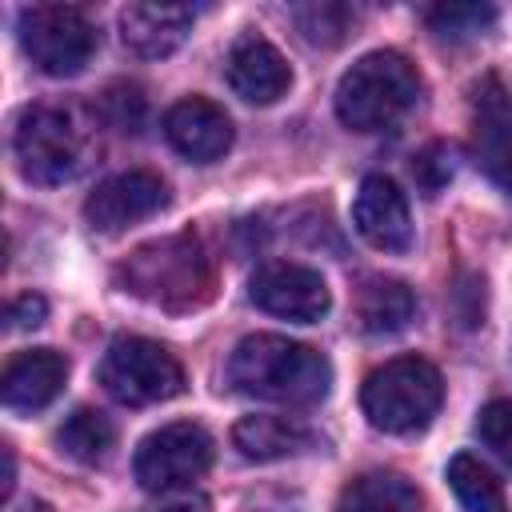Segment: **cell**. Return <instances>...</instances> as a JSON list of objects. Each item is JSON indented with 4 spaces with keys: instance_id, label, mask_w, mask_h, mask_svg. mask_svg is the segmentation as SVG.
I'll return each mask as SVG.
<instances>
[{
    "instance_id": "6da1fadb",
    "label": "cell",
    "mask_w": 512,
    "mask_h": 512,
    "mask_svg": "<svg viewBox=\"0 0 512 512\" xmlns=\"http://www.w3.org/2000/svg\"><path fill=\"white\" fill-rule=\"evenodd\" d=\"M228 384L256 400L304 408L328 396L332 364L312 344L256 332V336H244L228 356Z\"/></svg>"
},
{
    "instance_id": "7a4b0ae2",
    "label": "cell",
    "mask_w": 512,
    "mask_h": 512,
    "mask_svg": "<svg viewBox=\"0 0 512 512\" xmlns=\"http://www.w3.org/2000/svg\"><path fill=\"white\" fill-rule=\"evenodd\" d=\"M124 292L164 308V312H192L212 300V264L192 232L160 236L140 244L116 272Z\"/></svg>"
},
{
    "instance_id": "3957f363",
    "label": "cell",
    "mask_w": 512,
    "mask_h": 512,
    "mask_svg": "<svg viewBox=\"0 0 512 512\" xmlns=\"http://www.w3.org/2000/svg\"><path fill=\"white\" fill-rule=\"evenodd\" d=\"M420 96V72L400 52H368L360 56L336 84V116L352 132L392 128Z\"/></svg>"
},
{
    "instance_id": "277c9868",
    "label": "cell",
    "mask_w": 512,
    "mask_h": 512,
    "mask_svg": "<svg viewBox=\"0 0 512 512\" xmlns=\"http://www.w3.org/2000/svg\"><path fill=\"white\" fill-rule=\"evenodd\" d=\"M16 160L32 184L76 180L96 148L92 124L68 104H36L16 124Z\"/></svg>"
},
{
    "instance_id": "5b68a950",
    "label": "cell",
    "mask_w": 512,
    "mask_h": 512,
    "mask_svg": "<svg viewBox=\"0 0 512 512\" xmlns=\"http://www.w3.org/2000/svg\"><path fill=\"white\" fill-rule=\"evenodd\" d=\"M444 400L440 372L420 356H396L368 372L360 388V408L372 428L380 432H416L424 428Z\"/></svg>"
},
{
    "instance_id": "8992f818",
    "label": "cell",
    "mask_w": 512,
    "mask_h": 512,
    "mask_svg": "<svg viewBox=\"0 0 512 512\" xmlns=\"http://www.w3.org/2000/svg\"><path fill=\"white\" fill-rule=\"evenodd\" d=\"M100 384L112 400L128 408H144L180 396L184 368L164 344L148 336H116L100 360Z\"/></svg>"
},
{
    "instance_id": "52a82bcc",
    "label": "cell",
    "mask_w": 512,
    "mask_h": 512,
    "mask_svg": "<svg viewBox=\"0 0 512 512\" xmlns=\"http://www.w3.org/2000/svg\"><path fill=\"white\" fill-rule=\"evenodd\" d=\"M92 20L72 4H32L20 12V44L44 76H76L96 52Z\"/></svg>"
},
{
    "instance_id": "ba28073f",
    "label": "cell",
    "mask_w": 512,
    "mask_h": 512,
    "mask_svg": "<svg viewBox=\"0 0 512 512\" xmlns=\"http://www.w3.org/2000/svg\"><path fill=\"white\" fill-rule=\"evenodd\" d=\"M208 464H212V436L192 420H176L140 440L132 472L144 492H176L188 488L200 472H208Z\"/></svg>"
},
{
    "instance_id": "9c48e42d",
    "label": "cell",
    "mask_w": 512,
    "mask_h": 512,
    "mask_svg": "<svg viewBox=\"0 0 512 512\" xmlns=\"http://www.w3.org/2000/svg\"><path fill=\"white\" fill-rule=\"evenodd\" d=\"M248 296L268 316L296 320V324H316L332 308V292H328L324 276L316 268L292 264V260H272V264L256 268L248 280Z\"/></svg>"
},
{
    "instance_id": "30bf717a",
    "label": "cell",
    "mask_w": 512,
    "mask_h": 512,
    "mask_svg": "<svg viewBox=\"0 0 512 512\" xmlns=\"http://www.w3.org/2000/svg\"><path fill=\"white\" fill-rule=\"evenodd\" d=\"M472 160L496 188L512 192V100L496 76L472 92Z\"/></svg>"
},
{
    "instance_id": "8fae6325",
    "label": "cell",
    "mask_w": 512,
    "mask_h": 512,
    "mask_svg": "<svg viewBox=\"0 0 512 512\" xmlns=\"http://www.w3.org/2000/svg\"><path fill=\"white\" fill-rule=\"evenodd\" d=\"M164 204H168L164 180L156 172L132 168V172H116L104 184H96V192L84 200V216L96 232H120L136 220H148Z\"/></svg>"
},
{
    "instance_id": "7c38bea8",
    "label": "cell",
    "mask_w": 512,
    "mask_h": 512,
    "mask_svg": "<svg viewBox=\"0 0 512 512\" xmlns=\"http://www.w3.org/2000/svg\"><path fill=\"white\" fill-rule=\"evenodd\" d=\"M352 224L380 252H408V244H412L408 200L396 188V180H388L380 172L360 180L356 200H352Z\"/></svg>"
},
{
    "instance_id": "4fadbf2b",
    "label": "cell",
    "mask_w": 512,
    "mask_h": 512,
    "mask_svg": "<svg viewBox=\"0 0 512 512\" xmlns=\"http://www.w3.org/2000/svg\"><path fill=\"white\" fill-rule=\"evenodd\" d=\"M224 76H228L232 92L248 104H276L292 84V68L284 60V52L256 32H244L228 48Z\"/></svg>"
},
{
    "instance_id": "5bb4252c",
    "label": "cell",
    "mask_w": 512,
    "mask_h": 512,
    "mask_svg": "<svg viewBox=\"0 0 512 512\" xmlns=\"http://www.w3.org/2000/svg\"><path fill=\"white\" fill-rule=\"evenodd\" d=\"M164 136L180 156H188L196 164H212L232 148V120L220 104H212L204 96H188L168 108Z\"/></svg>"
},
{
    "instance_id": "9a60e30c",
    "label": "cell",
    "mask_w": 512,
    "mask_h": 512,
    "mask_svg": "<svg viewBox=\"0 0 512 512\" xmlns=\"http://www.w3.org/2000/svg\"><path fill=\"white\" fill-rule=\"evenodd\" d=\"M68 380V360L56 348H28L8 360L0 376V396L12 412H40L48 408Z\"/></svg>"
},
{
    "instance_id": "2e32d148",
    "label": "cell",
    "mask_w": 512,
    "mask_h": 512,
    "mask_svg": "<svg viewBox=\"0 0 512 512\" xmlns=\"http://www.w3.org/2000/svg\"><path fill=\"white\" fill-rule=\"evenodd\" d=\"M192 32V8L184 4H128L120 12V40L136 56H172Z\"/></svg>"
},
{
    "instance_id": "e0dca14e",
    "label": "cell",
    "mask_w": 512,
    "mask_h": 512,
    "mask_svg": "<svg viewBox=\"0 0 512 512\" xmlns=\"http://www.w3.org/2000/svg\"><path fill=\"white\" fill-rule=\"evenodd\" d=\"M232 444L244 460H288L316 448V432L296 416H244L232 428Z\"/></svg>"
},
{
    "instance_id": "ac0fdd59",
    "label": "cell",
    "mask_w": 512,
    "mask_h": 512,
    "mask_svg": "<svg viewBox=\"0 0 512 512\" xmlns=\"http://www.w3.org/2000/svg\"><path fill=\"white\" fill-rule=\"evenodd\" d=\"M412 312H416V296L400 280H368L356 296V324L368 336H392L408 328Z\"/></svg>"
},
{
    "instance_id": "d6986e66",
    "label": "cell",
    "mask_w": 512,
    "mask_h": 512,
    "mask_svg": "<svg viewBox=\"0 0 512 512\" xmlns=\"http://www.w3.org/2000/svg\"><path fill=\"white\" fill-rule=\"evenodd\" d=\"M336 512H420V492L400 472H364L344 492Z\"/></svg>"
},
{
    "instance_id": "ffe728a7",
    "label": "cell",
    "mask_w": 512,
    "mask_h": 512,
    "mask_svg": "<svg viewBox=\"0 0 512 512\" xmlns=\"http://www.w3.org/2000/svg\"><path fill=\"white\" fill-rule=\"evenodd\" d=\"M444 476H448V488L456 492V500H460L464 512H508L500 480L476 456H468V452L452 456Z\"/></svg>"
},
{
    "instance_id": "44dd1931",
    "label": "cell",
    "mask_w": 512,
    "mask_h": 512,
    "mask_svg": "<svg viewBox=\"0 0 512 512\" xmlns=\"http://www.w3.org/2000/svg\"><path fill=\"white\" fill-rule=\"evenodd\" d=\"M112 440H116V432H112L108 416L96 412V408H76V412L60 424V432H56L60 452H64L68 460H76V464H100V460L108 456Z\"/></svg>"
},
{
    "instance_id": "7402d4cb",
    "label": "cell",
    "mask_w": 512,
    "mask_h": 512,
    "mask_svg": "<svg viewBox=\"0 0 512 512\" xmlns=\"http://www.w3.org/2000/svg\"><path fill=\"white\" fill-rule=\"evenodd\" d=\"M496 24V8L492 4H472V0H456V4H436L428 8V28L440 40H472L480 32H488Z\"/></svg>"
},
{
    "instance_id": "603a6c76",
    "label": "cell",
    "mask_w": 512,
    "mask_h": 512,
    "mask_svg": "<svg viewBox=\"0 0 512 512\" xmlns=\"http://www.w3.org/2000/svg\"><path fill=\"white\" fill-rule=\"evenodd\" d=\"M352 20H356V12H352L348 4H332V0L296 8V24H300V32H304L312 44H324V48L340 44V40L352 32Z\"/></svg>"
},
{
    "instance_id": "cb8c5ba5",
    "label": "cell",
    "mask_w": 512,
    "mask_h": 512,
    "mask_svg": "<svg viewBox=\"0 0 512 512\" xmlns=\"http://www.w3.org/2000/svg\"><path fill=\"white\" fill-rule=\"evenodd\" d=\"M96 108H100V120L108 128H116V132H140L144 112H148V100H144V92L136 84H124L120 80V84H108L100 92Z\"/></svg>"
},
{
    "instance_id": "d4e9b609",
    "label": "cell",
    "mask_w": 512,
    "mask_h": 512,
    "mask_svg": "<svg viewBox=\"0 0 512 512\" xmlns=\"http://www.w3.org/2000/svg\"><path fill=\"white\" fill-rule=\"evenodd\" d=\"M476 436L504 468H512V400H488L476 416Z\"/></svg>"
},
{
    "instance_id": "484cf974",
    "label": "cell",
    "mask_w": 512,
    "mask_h": 512,
    "mask_svg": "<svg viewBox=\"0 0 512 512\" xmlns=\"http://www.w3.org/2000/svg\"><path fill=\"white\" fill-rule=\"evenodd\" d=\"M452 172H456V160L448 144H428L420 156H412V176L424 188V196H436L452 180Z\"/></svg>"
},
{
    "instance_id": "4316f807",
    "label": "cell",
    "mask_w": 512,
    "mask_h": 512,
    "mask_svg": "<svg viewBox=\"0 0 512 512\" xmlns=\"http://www.w3.org/2000/svg\"><path fill=\"white\" fill-rule=\"evenodd\" d=\"M44 316H48V304L36 292H24V296L8 300V308H4L8 328H36V324H44Z\"/></svg>"
},
{
    "instance_id": "83f0119b",
    "label": "cell",
    "mask_w": 512,
    "mask_h": 512,
    "mask_svg": "<svg viewBox=\"0 0 512 512\" xmlns=\"http://www.w3.org/2000/svg\"><path fill=\"white\" fill-rule=\"evenodd\" d=\"M156 512H208V496L188 492V488H176V492H164V500L156 504Z\"/></svg>"
}]
</instances>
